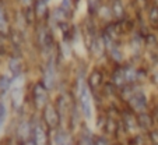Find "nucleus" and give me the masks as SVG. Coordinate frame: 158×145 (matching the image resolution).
<instances>
[{
	"label": "nucleus",
	"instance_id": "2eb2a0df",
	"mask_svg": "<svg viewBox=\"0 0 158 145\" xmlns=\"http://www.w3.org/2000/svg\"><path fill=\"white\" fill-rule=\"evenodd\" d=\"M21 2H23L25 6H31V4L34 3V0H21Z\"/></svg>",
	"mask_w": 158,
	"mask_h": 145
},
{
	"label": "nucleus",
	"instance_id": "6e6552de",
	"mask_svg": "<svg viewBox=\"0 0 158 145\" xmlns=\"http://www.w3.org/2000/svg\"><path fill=\"white\" fill-rule=\"evenodd\" d=\"M73 138V134L66 126H59L51 131V145H64Z\"/></svg>",
	"mask_w": 158,
	"mask_h": 145
},
{
	"label": "nucleus",
	"instance_id": "ddd939ff",
	"mask_svg": "<svg viewBox=\"0 0 158 145\" xmlns=\"http://www.w3.org/2000/svg\"><path fill=\"white\" fill-rule=\"evenodd\" d=\"M101 9V0H88V11L91 14L99 11Z\"/></svg>",
	"mask_w": 158,
	"mask_h": 145
},
{
	"label": "nucleus",
	"instance_id": "f8f14e48",
	"mask_svg": "<svg viewBox=\"0 0 158 145\" xmlns=\"http://www.w3.org/2000/svg\"><path fill=\"white\" fill-rule=\"evenodd\" d=\"M94 145H114V142H112L109 135H106V134H104V133H99L95 135Z\"/></svg>",
	"mask_w": 158,
	"mask_h": 145
},
{
	"label": "nucleus",
	"instance_id": "423d86ee",
	"mask_svg": "<svg viewBox=\"0 0 158 145\" xmlns=\"http://www.w3.org/2000/svg\"><path fill=\"white\" fill-rule=\"evenodd\" d=\"M95 135L97 134L91 130L88 123L84 122L78 128V131L73 135V141H74V145H94Z\"/></svg>",
	"mask_w": 158,
	"mask_h": 145
},
{
	"label": "nucleus",
	"instance_id": "7ed1b4c3",
	"mask_svg": "<svg viewBox=\"0 0 158 145\" xmlns=\"http://www.w3.org/2000/svg\"><path fill=\"white\" fill-rule=\"evenodd\" d=\"M24 74H17L13 75L11 87H10V102H11L13 109L17 110L23 109V103H24Z\"/></svg>",
	"mask_w": 158,
	"mask_h": 145
},
{
	"label": "nucleus",
	"instance_id": "f257e3e1",
	"mask_svg": "<svg viewBox=\"0 0 158 145\" xmlns=\"http://www.w3.org/2000/svg\"><path fill=\"white\" fill-rule=\"evenodd\" d=\"M77 106L81 112L84 122L91 123L94 120V101L93 92L89 88L88 83L80 80L77 84Z\"/></svg>",
	"mask_w": 158,
	"mask_h": 145
},
{
	"label": "nucleus",
	"instance_id": "9d476101",
	"mask_svg": "<svg viewBox=\"0 0 158 145\" xmlns=\"http://www.w3.org/2000/svg\"><path fill=\"white\" fill-rule=\"evenodd\" d=\"M137 124H139V130L140 131L150 133L152 130V127L155 126V119L147 112L137 113Z\"/></svg>",
	"mask_w": 158,
	"mask_h": 145
},
{
	"label": "nucleus",
	"instance_id": "1a4fd4ad",
	"mask_svg": "<svg viewBox=\"0 0 158 145\" xmlns=\"http://www.w3.org/2000/svg\"><path fill=\"white\" fill-rule=\"evenodd\" d=\"M127 102L130 105V109L134 113H141L146 112L147 109V96L143 92H134L127 98Z\"/></svg>",
	"mask_w": 158,
	"mask_h": 145
},
{
	"label": "nucleus",
	"instance_id": "9b49d317",
	"mask_svg": "<svg viewBox=\"0 0 158 145\" xmlns=\"http://www.w3.org/2000/svg\"><path fill=\"white\" fill-rule=\"evenodd\" d=\"M7 119H9V109H7L6 103L0 99V133L3 131L4 126H6Z\"/></svg>",
	"mask_w": 158,
	"mask_h": 145
},
{
	"label": "nucleus",
	"instance_id": "20e7f679",
	"mask_svg": "<svg viewBox=\"0 0 158 145\" xmlns=\"http://www.w3.org/2000/svg\"><path fill=\"white\" fill-rule=\"evenodd\" d=\"M49 89L44 85L42 83H36L32 88V95H31V101H32L34 110L36 113H41L46 105L49 103V96H48Z\"/></svg>",
	"mask_w": 158,
	"mask_h": 145
},
{
	"label": "nucleus",
	"instance_id": "dca6fc26",
	"mask_svg": "<svg viewBox=\"0 0 158 145\" xmlns=\"http://www.w3.org/2000/svg\"><path fill=\"white\" fill-rule=\"evenodd\" d=\"M64 145H74V141H73V138L72 139H70V141L69 142H66V144Z\"/></svg>",
	"mask_w": 158,
	"mask_h": 145
},
{
	"label": "nucleus",
	"instance_id": "0eeeda50",
	"mask_svg": "<svg viewBox=\"0 0 158 145\" xmlns=\"http://www.w3.org/2000/svg\"><path fill=\"white\" fill-rule=\"evenodd\" d=\"M56 81H57L56 67H55L53 60H49V62L44 66V71H42V81L41 83L44 84L49 91H52V89L56 87Z\"/></svg>",
	"mask_w": 158,
	"mask_h": 145
},
{
	"label": "nucleus",
	"instance_id": "f3484780",
	"mask_svg": "<svg viewBox=\"0 0 158 145\" xmlns=\"http://www.w3.org/2000/svg\"><path fill=\"white\" fill-rule=\"evenodd\" d=\"M114 145H115V144H114Z\"/></svg>",
	"mask_w": 158,
	"mask_h": 145
},
{
	"label": "nucleus",
	"instance_id": "39448f33",
	"mask_svg": "<svg viewBox=\"0 0 158 145\" xmlns=\"http://www.w3.org/2000/svg\"><path fill=\"white\" fill-rule=\"evenodd\" d=\"M39 116H41L42 122L46 124V127L49 128V130H55V128H57L59 126H63L62 124V120H60V116H59V112H57L56 106H55L53 103H48L46 106L42 109V112L39 113Z\"/></svg>",
	"mask_w": 158,
	"mask_h": 145
},
{
	"label": "nucleus",
	"instance_id": "4468645a",
	"mask_svg": "<svg viewBox=\"0 0 158 145\" xmlns=\"http://www.w3.org/2000/svg\"><path fill=\"white\" fill-rule=\"evenodd\" d=\"M7 27V20H6V13L0 7V32H4Z\"/></svg>",
	"mask_w": 158,
	"mask_h": 145
},
{
	"label": "nucleus",
	"instance_id": "f03ea898",
	"mask_svg": "<svg viewBox=\"0 0 158 145\" xmlns=\"http://www.w3.org/2000/svg\"><path fill=\"white\" fill-rule=\"evenodd\" d=\"M31 141L28 145H51V130L39 115H31Z\"/></svg>",
	"mask_w": 158,
	"mask_h": 145
}]
</instances>
